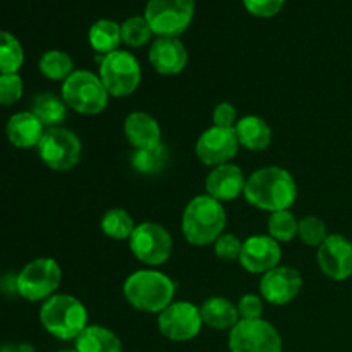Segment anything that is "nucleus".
Returning <instances> with one entry per match:
<instances>
[{
  "label": "nucleus",
  "mask_w": 352,
  "mask_h": 352,
  "mask_svg": "<svg viewBox=\"0 0 352 352\" xmlns=\"http://www.w3.org/2000/svg\"><path fill=\"white\" fill-rule=\"evenodd\" d=\"M98 78L113 98L131 96L141 85L140 60L127 50H116L112 54L102 55L100 58Z\"/></svg>",
  "instance_id": "obj_6"
},
{
  "label": "nucleus",
  "mask_w": 352,
  "mask_h": 352,
  "mask_svg": "<svg viewBox=\"0 0 352 352\" xmlns=\"http://www.w3.org/2000/svg\"><path fill=\"white\" fill-rule=\"evenodd\" d=\"M203 323L213 330H232L241 322L237 306L222 296L208 298L199 306Z\"/></svg>",
  "instance_id": "obj_22"
},
{
  "label": "nucleus",
  "mask_w": 352,
  "mask_h": 352,
  "mask_svg": "<svg viewBox=\"0 0 352 352\" xmlns=\"http://www.w3.org/2000/svg\"><path fill=\"white\" fill-rule=\"evenodd\" d=\"M24 64V48L9 31L0 30V74H17Z\"/></svg>",
  "instance_id": "obj_29"
},
{
  "label": "nucleus",
  "mask_w": 352,
  "mask_h": 352,
  "mask_svg": "<svg viewBox=\"0 0 352 352\" xmlns=\"http://www.w3.org/2000/svg\"><path fill=\"white\" fill-rule=\"evenodd\" d=\"M45 332L58 340H76L88 327V309L76 296L54 294L40 306Z\"/></svg>",
  "instance_id": "obj_4"
},
{
  "label": "nucleus",
  "mask_w": 352,
  "mask_h": 352,
  "mask_svg": "<svg viewBox=\"0 0 352 352\" xmlns=\"http://www.w3.org/2000/svg\"><path fill=\"white\" fill-rule=\"evenodd\" d=\"M174 239L164 226L157 222H141L129 239L133 256L148 268L165 265L172 256Z\"/></svg>",
  "instance_id": "obj_10"
},
{
  "label": "nucleus",
  "mask_w": 352,
  "mask_h": 352,
  "mask_svg": "<svg viewBox=\"0 0 352 352\" xmlns=\"http://www.w3.org/2000/svg\"><path fill=\"white\" fill-rule=\"evenodd\" d=\"M263 298L258 294H244L237 301V311L241 320H258L263 315Z\"/></svg>",
  "instance_id": "obj_35"
},
{
  "label": "nucleus",
  "mask_w": 352,
  "mask_h": 352,
  "mask_svg": "<svg viewBox=\"0 0 352 352\" xmlns=\"http://www.w3.org/2000/svg\"><path fill=\"white\" fill-rule=\"evenodd\" d=\"M237 141L246 150L254 151H265L270 148L272 141H274V131H272L270 124L260 116H244L237 120L236 127Z\"/></svg>",
  "instance_id": "obj_21"
},
{
  "label": "nucleus",
  "mask_w": 352,
  "mask_h": 352,
  "mask_svg": "<svg viewBox=\"0 0 352 352\" xmlns=\"http://www.w3.org/2000/svg\"><path fill=\"white\" fill-rule=\"evenodd\" d=\"M316 261L327 278L344 282L352 277V241L342 234H329L316 250Z\"/></svg>",
  "instance_id": "obj_14"
},
{
  "label": "nucleus",
  "mask_w": 352,
  "mask_h": 352,
  "mask_svg": "<svg viewBox=\"0 0 352 352\" xmlns=\"http://www.w3.org/2000/svg\"><path fill=\"white\" fill-rule=\"evenodd\" d=\"M100 229L103 236L113 241H129L136 229V222L131 213L124 208H110L103 213L100 220Z\"/></svg>",
  "instance_id": "obj_27"
},
{
  "label": "nucleus",
  "mask_w": 352,
  "mask_h": 352,
  "mask_svg": "<svg viewBox=\"0 0 352 352\" xmlns=\"http://www.w3.org/2000/svg\"><path fill=\"white\" fill-rule=\"evenodd\" d=\"M243 196L253 208L261 212L291 210L298 199V182L287 168L267 165L248 175Z\"/></svg>",
  "instance_id": "obj_1"
},
{
  "label": "nucleus",
  "mask_w": 352,
  "mask_h": 352,
  "mask_svg": "<svg viewBox=\"0 0 352 352\" xmlns=\"http://www.w3.org/2000/svg\"><path fill=\"white\" fill-rule=\"evenodd\" d=\"M36 148L41 162L55 172L72 170L82 155V143L78 134L62 126L45 131Z\"/></svg>",
  "instance_id": "obj_9"
},
{
  "label": "nucleus",
  "mask_w": 352,
  "mask_h": 352,
  "mask_svg": "<svg viewBox=\"0 0 352 352\" xmlns=\"http://www.w3.org/2000/svg\"><path fill=\"white\" fill-rule=\"evenodd\" d=\"M302 289V277L296 268L278 265L261 275L260 296L274 306H285L294 301Z\"/></svg>",
  "instance_id": "obj_16"
},
{
  "label": "nucleus",
  "mask_w": 352,
  "mask_h": 352,
  "mask_svg": "<svg viewBox=\"0 0 352 352\" xmlns=\"http://www.w3.org/2000/svg\"><path fill=\"white\" fill-rule=\"evenodd\" d=\"M78 352H122V340L113 330L102 325H88L74 340Z\"/></svg>",
  "instance_id": "obj_23"
},
{
  "label": "nucleus",
  "mask_w": 352,
  "mask_h": 352,
  "mask_svg": "<svg viewBox=\"0 0 352 352\" xmlns=\"http://www.w3.org/2000/svg\"><path fill=\"white\" fill-rule=\"evenodd\" d=\"M38 69L41 76L50 81H62L64 82L74 69V60L71 55L64 50H47L38 60Z\"/></svg>",
  "instance_id": "obj_28"
},
{
  "label": "nucleus",
  "mask_w": 352,
  "mask_h": 352,
  "mask_svg": "<svg viewBox=\"0 0 352 352\" xmlns=\"http://www.w3.org/2000/svg\"><path fill=\"white\" fill-rule=\"evenodd\" d=\"M299 219L291 210H282V212L270 213L267 222L268 236L274 237L278 244L291 243L294 237H298Z\"/></svg>",
  "instance_id": "obj_30"
},
{
  "label": "nucleus",
  "mask_w": 352,
  "mask_h": 352,
  "mask_svg": "<svg viewBox=\"0 0 352 352\" xmlns=\"http://www.w3.org/2000/svg\"><path fill=\"white\" fill-rule=\"evenodd\" d=\"M177 284L155 268L136 270L124 280L122 294L129 306L141 313L158 315L175 301Z\"/></svg>",
  "instance_id": "obj_2"
},
{
  "label": "nucleus",
  "mask_w": 352,
  "mask_h": 352,
  "mask_svg": "<svg viewBox=\"0 0 352 352\" xmlns=\"http://www.w3.org/2000/svg\"><path fill=\"white\" fill-rule=\"evenodd\" d=\"M196 0H148L144 19L157 36L179 38L192 23Z\"/></svg>",
  "instance_id": "obj_8"
},
{
  "label": "nucleus",
  "mask_w": 352,
  "mask_h": 352,
  "mask_svg": "<svg viewBox=\"0 0 352 352\" xmlns=\"http://www.w3.org/2000/svg\"><path fill=\"white\" fill-rule=\"evenodd\" d=\"M285 0H243V6L256 17H274L284 7Z\"/></svg>",
  "instance_id": "obj_36"
},
{
  "label": "nucleus",
  "mask_w": 352,
  "mask_h": 352,
  "mask_svg": "<svg viewBox=\"0 0 352 352\" xmlns=\"http://www.w3.org/2000/svg\"><path fill=\"white\" fill-rule=\"evenodd\" d=\"M241 144L237 141L236 131L226 127L212 126L203 131L195 144V151L198 160L206 167H219V165L230 164L236 158Z\"/></svg>",
  "instance_id": "obj_13"
},
{
  "label": "nucleus",
  "mask_w": 352,
  "mask_h": 352,
  "mask_svg": "<svg viewBox=\"0 0 352 352\" xmlns=\"http://www.w3.org/2000/svg\"><path fill=\"white\" fill-rule=\"evenodd\" d=\"M67 109L62 96H57L52 91L38 93L31 102V112L40 119L47 129L60 127L62 122L67 119Z\"/></svg>",
  "instance_id": "obj_24"
},
{
  "label": "nucleus",
  "mask_w": 352,
  "mask_h": 352,
  "mask_svg": "<svg viewBox=\"0 0 352 352\" xmlns=\"http://www.w3.org/2000/svg\"><path fill=\"white\" fill-rule=\"evenodd\" d=\"M88 41L89 47L100 55H107L119 50V45L122 43L120 24L116 23L113 19H98L89 28Z\"/></svg>",
  "instance_id": "obj_25"
},
{
  "label": "nucleus",
  "mask_w": 352,
  "mask_h": 352,
  "mask_svg": "<svg viewBox=\"0 0 352 352\" xmlns=\"http://www.w3.org/2000/svg\"><path fill=\"white\" fill-rule=\"evenodd\" d=\"M237 109L229 102H220L213 107L212 122L217 127H226V129H234L237 124Z\"/></svg>",
  "instance_id": "obj_37"
},
{
  "label": "nucleus",
  "mask_w": 352,
  "mask_h": 352,
  "mask_svg": "<svg viewBox=\"0 0 352 352\" xmlns=\"http://www.w3.org/2000/svg\"><path fill=\"white\" fill-rule=\"evenodd\" d=\"M148 60L151 67L162 76H177L186 69L189 54L186 45L179 38L157 36L151 41Z\"/></svg>",
  "instance_id": "obj_17"
},
{
  "label": "nucleus",
  "mask_w": 352,
  "mask_h": 352,
  "mask_svg": "<svg viewBox=\"0 0 352 352\" xmlns=\"http://www.w3.org/2000/svg\"><path fill=\"white\" fill-rule=\"evenodd\" d=\"M298 237L308 248H316L318 250L323 244V241L329 237V227H327L325 220L320 219V217L306 215L299 220Z\"/></svg>",
  "instance_id": "obj_32"
},
{
  "label": "nucleus",
  "mask_w": 352,
  "mask_h": 352,
  "mask_svg": "<svg viewBox=\"0 0 352 352\" xmlns=\"http://www.w3.org/2000/svg\"><path fill=\"white\" fill-rule=\"evenodd\" d=\"M58 352H78L76 349H64V351H58Z\"/></svg>",
  "instance_id": "obj_38"
},
{
  "label": "nucleus",
  "mask_w": 352,
  "mask_h": 352,
  "mask_svg": "<svg viewBox=\"0 0 352 352\" xmlns=\"http://www.w3.org/2000/svg\"><path fill=\"white\" fill-rule=\"evenodd\" d=\"M213 246V253L222 261H239L241 251H243V241L230 232H223Z\"/></svg>",
  "instance_id": "obj_34"
},
{
  "label": "nucleus",
  "mask_w": 352,
  "mask_h": 352,
  "mask_svg": "<svg viewBox=\"0 0 352 352\" xmlns=\"http://www.w3.org/2000/svg\"><path fill=\"white\" fill-rule=\"evenodd\" d=\"M229 351L282 352V337L267 320H241L229 332Z\"/></svg>",
  "instance_id": "obj_12"
},
{
  "label": "nucleus",
  "mask_w": 352,
  "mask_h": 352,
  "mask_svg": "<svg viewBox=\"0 0 352 352\" xmlns=\"http://www.w3.org/2000/svg\"><path fill=\"white\" fill-rule=\"evenodd\" d=\"M120 36H122V43H126L127 47L140 48L150 43L153 31H151L150 24L144 19V16H133L127 17L120 24Z\"/></svg>",
  "instance_id": "obj_31"
},
{
  "label": "nucleus",
  "mask_w": 352,
  "mask_h": 352,
  "mask_svg": "<svg viewBox=\"0 0 352 352\" xmlns=\"http://www.w3.org/2000/svg\"><path fill=\"white\" fill-rule=\"evenodd\" d=\"M282 260V248L268 234H254L243 241L239 265L253 275H263L278 267Z\"/></svg>",
  "instance_id": "obj_15"
},
{
  "label": "nucleus",
  "mask_w": 352,
  "mask_h": 352,
  "mask_svg": "<svg viewBox=\"0 0 352 352\" xmlns=\"http://www.w3.org/2000/svg\"><path fill=\"white\" fill-rule=\"evenodd\" d=\"M124 136L134 150L151 148L162 143V127L148 112H131L124 120Z\"/></svg>",
  "instance_id": "obj_19"
},
{
  "label": "nucleus",
  "mask_w": 352,
  "mask_h": 352,
  "mask_svg": "<svg viewBox=\"0 0 352 352\" xmlns=\"http://www.w3.org/2000/svg\"><path fill=\"white\" fill-rule=\"evenodd\" d=\"M62 282V268L54 258H36L24 265L16 275V292L30 302H43L54 294Z\"/></svg>",
  "instance_id": "obj_7"
},
{
  "label": "nucleus",
  "mask_w": 352,
  "mask_h": 352,
  "mask_svg": "<svg viewBox=\"0 0 352 352\" xmlns=\"http://www.w3.org/2000/svg\"><path fill=\"white\" fill-rule=\"evenodd\" d=\"M227 227L223 205L208 195H198L186 205L181 219V232L191 246H212Z\"/></svg>",
  "instance_id": "obj_3"
},
{
  "label": "nucleus",
  "mask_w": 352,
  "mask_h": 352,
  "mask_svg": "<svg viewBox=\"0 0 352 352\" xmlns=\"http://www.w3.org/2000/svg\"><path fill=\"white\" fill-rule=\"evenodd\" d=\"M246 175L243 168L236 164H223L213 167L205 179L206 195L217 201H232L243 196L246 188Z\"/></svg>",
  "instance_id": "obj_18"
},
{
  "label": "nucleus",
  "mask_w": 352,
  "mask_h": 352,
  "mask_svg": "<svg viewBox=\"0 0 352 352\" xmlns=\"http://www.w3.org/2000/svg\"><path fill=\"white\" fill-rule=\"evenodd\" d=\"M47 127L40 122L33 112H17L9 117L6 126L7 140L12 146L28 150V148H36L43 138Z\"/></svg>",
  "instance_id": "obj_20"
},
{
  "label": "nucleus",
  "mask_w": 352,
  "mask_h": 352,
  "mask_svg": "<svg viewBox=\"0 0 352 352\" xmlns=\"http://www.w3.org/2000/svg\"><path fill=\"white\" fill-rule=\"evenodd\" d=\"M199 306L189 301H174L157 315L158 332L172 342H188L196 339L203 329Z\"/></svg>",
  "instance_id": "obj_11"
},
{
  "label": "nucleus",
  "mask_w": 352,
  "mask_h": 352,
  "mask_svg": "<svg viewBox=\"0 0 352 352\" xmlns=\"http://www.w3.org/2000/svg\"><path fill=\"white\" fill-rule=\"evenodd\" d=\"M168 160H170V155H168L167 146L164 143L151 148L134 150L133 155H131V165H133L138 174L143 175L160 174L168 165Z\"/></svg>",
  "instance_id": "obj_26"
},
{
  "label": "nucleus",
  "mask_w": 352,
  "mask_h": 352,
  "mask_svg": "<svg viewBox=\"0 0 352 352\" xmlns=\"http://www.w3.org/2000/svg\"><path fill=\"white\" fill-rule=\"evenodd\" d=\"M60 96L72 112L81 116H98L107 109L110 98L98 74L88 69L72 72L62 82Z\"/></svg>",
  "instance_id": "obj_5"
},
{
  "label": "nucleus",
  "mask_w": 352,
  "mask_h": 352,
  "mask_svg": "<svg viewBox=\"0 0 352 352\" xmlns=\"http://www.w3.org/2000/svg\"><path fill=\"white\" fill-rule=\"evenodd\" d=\"M24 82L17 74H0V105L12 107L23 98Z\"/></svg>",
  "instance_id": "obj_33"
}]
</instances>
